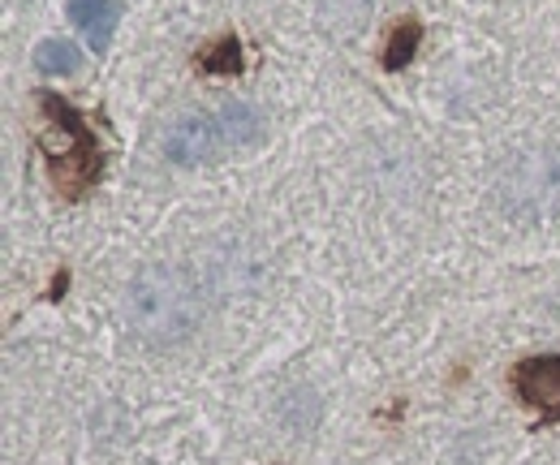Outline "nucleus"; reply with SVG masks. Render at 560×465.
Instances as JSON below:
<instances>
[{
  "mask_svg": "<svg viewBox=\"0 0 560 465\" xmlns=\"http://www.w3.org/2000/svg\"><path fill=\"white\" fill-rule=\"evenodd\" d=\"M215 126H220V138H224V151L229 155H246L264 142V117L250 108V104H224L215 108Z\"/></svg>",
  "mask_w": 560,
  "mask_h": 465,
  "instance_id": "nucleus-6",
  "label": "nucleus"
},
{
  "mask_svg": "<svg viewBox=\"0 0 560 465\" xmlns=\"http://www.w3.org/2000/svg\"><path fill=\"white\" fill-rule=\"evenodd\" d=\"M242 44H237V35H224V39H215L208 53L199 57V69L203 73H215V78H224V73H242Z\"/></svg>",
  "mask_w": 560,
  "mask_h": 465,
  "instance_id": "nucleus-10",
  "label": "nucleus"
},
{
  "mask_svg": "<svg viewBox=\"0 0 560 465\" xmlns=\"http://www.w3.org/2000/svg\"><path fill=\"white\" fill-rule=\"evenodd\" d=\"M164 155L177 160V164H208L229 155L224 151V138L215 126V113H195V117H177L168 130H164Z\"/></svg>",
  "mask_w": 560,
  "mask_h": 465,
  "instance_id": "nucleus-5",
  "label": "nucleus"
},
{
  "mask_svg": "<svg viewBox=\"0 0 560 465\" xmlns=\"http://www.w3.org/2000/svg\"><path fill=\"white\" fill-rule=\"evenodd\" d=\"M419 44H422V26L415 18H406L401 26H393L388 48H384V69H406L419 57Z\"/></svg>",
  "mask_w": 560,
  "mask_h": 465,
  "instance_id": "nucleus-9",
  "label": "nucleus"
},
{
  "mask_svg": "<svg viewBox=\"0 0 560 465\" xmlns=\"http://www.w3.org/2000/svg\"><path fill=\"white\" fill-rule=\"evenodd\" d=\"M126 324L151 349L182 345L199 328V293L195 284L168 264H147L130 276L126 298H121Z\"/></svg>",
  "mask_w": 560,
  "mask_h": 465,
  "instance_id": "nucleus-1",
  "label": "nucleus"
},
{
  "mask_svg": "<svg viewBox=\"0 0 560 465\" xmlns=\"http://www.w3.org/2000/svg\"><path fill=\"white\" fill-rule=\"evenodd\" d=\"M39 113L52 121L48 133L39 138L44 155H48V168H52V182L66 199H82L95 182H100V168H104V151L95 142V133L86 126V117L70 108L61 95L44 91L39 95Z\"/></svg>",
  "mask_w": 560,
  "mask_h": 465,
  "instance_id": "nucleus-2",
  "label": "nucleus"
},
{
  "mask_svg": "<svg viewBox=\"0 0 560 465\" xmlns=\"http://www.w3.org/2000/svg\"><path fill=\"white\" fill-rule=\"evenodd\" d=\"M70 22H78L91 53H108V44L117 35V22H121V9L113 0H70Z\"/></svg>",
  "mask_w": 560,
  "mask_h": 465,
  "instance_id": "nucleus-7",
  "label": "nucleus"
},
{
  "mask_svg": "<svg viewBox=\"0 0 560 465\" xmlns=\"http://www.w3.org/2000/svg\"><path fill=\"white\" fill-rule=\"evenodd\" d=\"M500 207L517 220H535L560 207V151L530 147L517 151L500 173Z\"/></svg>",
  "mask_w": 560,
  "mask_h": 465,
  "instance_id": "nucleus-3",
  "label": "nucleus"
},
{
  "mask_svg": "<svg viewBox=\"0 0 560 465\" xmlns=\"http://www.w3.org/2000/svg\"><path fill=\"white\" fill-rule=\"evenodd\" d=\"M513 393L539 414V427L560 422V353L526 358L513 367Z\"/></svg>",
  "mask_w": 560,
  "mask_h": 465,
  "instance_id": "nucleus-4",
  "label": "nucleus"
},
{
  "mask_svg": "<svg viewBox=\"0 0 560 465\" xmlns=\"http://www.w3.org/2000/svg\"><path fill=\"white\" fill-rule=\"evenodd\" d=\"M35 66L44 69V73H57V78H70L82 69V48L70 44V39H44L39 48H35Z\"/></svg>",
  "mask_w": 560,
  "mask_h": 465,
  "instance_id": "nucleus-8",
  "label": "nucleus"
}]
</instances>
